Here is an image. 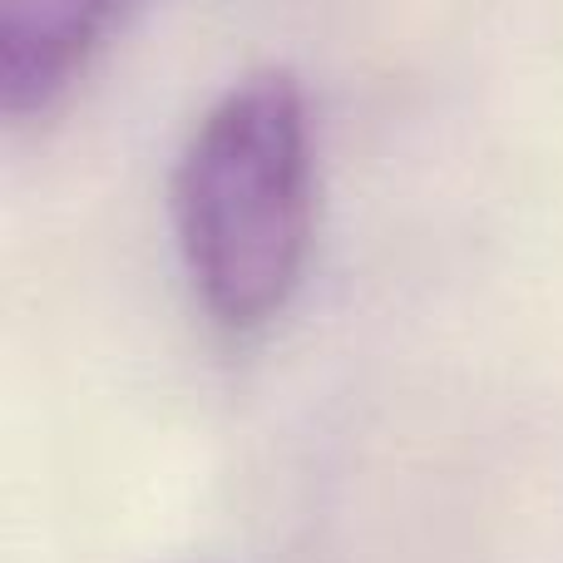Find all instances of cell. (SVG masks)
I'll use <instances>...</instances> for the list:
<instances>
[{
  "instance_id": "cell-1",
  "label": "cell",
  "mask_w": 563,
  "mask_h": 563,
  "mask_svg": "<svg viewBox=\"0 0 563 563\" xmlns=\"http://www.w3.org/2000/svg\"><path fill=\"white\" fill-rule=\"evenodd\" d=\"M317 223L307 89L257 69L208 104L174 168V238L198 307L263 331L297 297Z\"/></svg>"
},
{
  "instance_id": "cell-2",
  "label": "cell",
  "mask_w": 563,
  "mask_h": 563,
  "mask_svg": "<svg viewBox=\"0 0 563 563\" xmlns=\"http://www.w3.org/2000/svg\"><path fill=\"white\" fill-rule=\"evenodd\" d=\"M129 0H0V114L45 119L85 79Z\"/></svg>"
}]
</instances>
